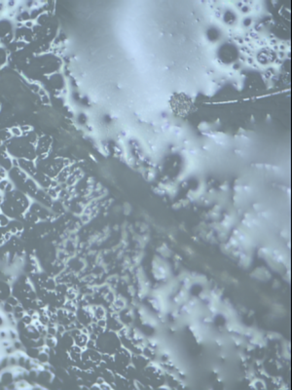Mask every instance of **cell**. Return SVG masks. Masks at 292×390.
<instances>
[{
	"label": "cell",
	"instance_id": "obj_1",
	"mask_svg": "<svg viewBox=\"0 0 292 390\" xmlns=\"http://www.w3.org/2000/svg\"><path fill=\"white\" fill-rule=\"evenodd\" d=\"M118 343H120L119 337H117L115 333L111 332H103L101 333L96 340V348L103 354H112L116 353L119 346Z\"/></svg>",
	"mask_w": 292,
	"mask_h": 390
},
{
	"label": "cell",
	"instance_id": "obj_2",
	"mask_svg": "<svg viewBox=\"0 0 292 390\" xmlns=\"http://www.w3.org/2000/svg\"><path fill=\"white\" fill-rule=\"evenodd\" d=\"M10 288L4 282H0V300L7 299L10 296Z\"/></svg>",
	"mask_w": 292,
	"mask_h": 390
},
{
	"label": "cell",
	"instance_id": "obj_3",
	"mask_svg": "<svg viewBox=\"0 0 292 390\" xmlns=\"http://www.w3.org/2000/svg\"><path fill=\"white\" fill-rule=\"evenodd\" d=\"M45 344L47 345L48 347H50L51 349L55 348L58 345V340L56 336H51V334H47L45 340Z\"/></svg>",
	"mask_w": 292,
	"mask_h": 390
},
{
	"label": "cell",
	"instance_id": "obj_4",
	"mask_svg": "<svg viewBox=\"0 0 292 390\" xmlns=\"http://www.w3.org/2000/svg\"><path fill=\"white\" fill-rule=\"evenodd\" d=\"M94 318H96L97 320L105 319V311L103 310V308L97 307L94 312Z\"/></svg>",
	"mask_w": 292,
	"mask_h": 390
},
{
	"label": "cell",
	"instance_id": "obj_5",
	"mask_svg": "<svg viewBox=\"0 0 292 390\" xmlns=\"http://www.w3.org/2000/svg\"><path fill=\"white\" fill-rule=\"evenodd\" d=\"M36 359H37L40 363H43V364H44V363H47V362L49 361L50 356H49V353L44 352V351H40Z\"/></svg>",
	"mask_w": 292,
	"mask_h": 390
},
{
	"label": "cell",
	"instance_id": "obj_6",
	"mask_svg": "<svg viewBox=\"0 0 292 390\" xmlns=\"http://www.w3.org/2000/svg\"><path fill=\"white\" fill-rule=\"evenodd\" d=\"M13 379H13V376H12L11 372H5V374H3L1 376L2 383H10L13 381Z\"/></svg>",
	"mask_w": 292,
	"mask_h": 390
},
{
	"label": "cell",
	"instance_id": "obj_7",
	"mask_svg": "<svg viewBox=\"0 0 292 390\" xmlns=\"http://www.w3.org/2000/svg\"><path fill=\"white\" fill-rule=\"evenodd\" d=\"M6 302L7 303H9V304H11L12 306H16V305H18L19 304V299L16 298V296H8V299H6Z\"/></svg>",
	"mask_w": 292,
	"mask_h": 390
},
{
	"label": "cell",
	"instance_id": "obj_8",
	"mask_svg": "<svg viewBox=\"0 0 292 390\" xmlns=\"http://www.w3.org/2000/svg\"><path fill=\"white\" fill-rule=\"evenodd\" d=\"M20 322H22V323H24L25 326L30 325L32 323V317L30 315H28V314H24V317L22 318V319H20Z\"/></svg>",
	"mask_w": 292,
	"mask_h": 390
},
{
	"label": "cell",
	"instance_id": "obj_9",
	"mask_svg": "<svg viewBox=\"0 0 292 390\" xmlns=\"http://www.w3.org/2000/svg\"><path fill=\"white\" fill-rule=\"evenodd\" d=\"M4 310H5L6 312H8V313H11V312L14 311V306H12L11 304L6 302L5 304H4Z\"/></svg>",
	"mask_w": 292,
	"mask_h": 390
},
{
	"label": "cell",
	"instance_id": "obj_10",
	"mask_svg": "<svg viewBox=\"0 0 292 390\" xmlns=\"http://www.w3.org/2000/svg\"><path fill=\"white\" fill-rule=\"evenodd\" d=\"M25 25H27V27H32V23L31 22H27V23H25Z\"/></svg>",
	"mask_w": 292,
	"mask_h": 390
},
{
	"label": "cell",
	"instance_id": "obj_11",
	"mask_svg": "<svg viewBox=\"0 0 292 390\" xmlns=\"http://www.w3.org/2000/svg\"><path fill=\"white\" fill-rule=\"evenodd\" d=\"M3 324V319H2V317H0V326H1Z\"/></svg>",
	"mask_w": 292,
	"mask_h": 390
},
{
	"label": "cell",
	"instance_id": "obj_12",
	"mask_svg": "<svg viewBox=\"0 0 292 390\" xmlns=\"http://www.w3.org/2000/svg\"><path fill=\"white\" fill-rule=\"evenodd\" d=\"M0 367H1V366H0Z\"/></svg>",
	"mask_w": 292,
	"mask_h": 390
}]
</instances>
